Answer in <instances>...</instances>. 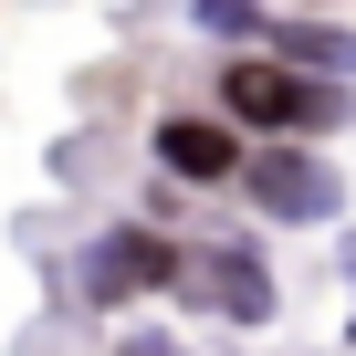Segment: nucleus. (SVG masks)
<instances>
[{
	"label": "nucleus",
	"mask_w": 356,
	"mask_h": 356,
	"mask_svg": "<svg viewBox=\"0 0 356 356\" xmlns=\"http://www.w3.org/2000/svg\"><path fill=\"white\" fill-rule=\"evenodd\" d=\"M262 53H283V63H304V74L356 84V32H346V22H273V42H262Z\"/></svg>",
	"instance_id": "nucleus-6"
},
{
	"label": "nucleus",
	"mask_w": 356,
	"mask_h": 356,
	"mask_svg": "<svg viewBox=\"0 0 356 356\" xmlns=\"http://www.w3.org/2000/svg\"><path fill=\"white\" fill-rule=\"evenodd\" d=\"M178 293H189L200 314H231V325H273V262L252 241H200V252H178Z\"/></svg>",
	"instance_id": "nucleus-4"
},
{
	"label": "nucleus",
	"mask_w": 356,
	"mask_h": 356,
	"mask_svg": "<svg viewBox=\"0 0 356 356\" xmlns=\"http://www.w3.org/2000/svg\"><path fill=\"white\" fill-rule=\"evenodd\" d=\"M115 356H189V346H178L168 325H136V335H115Z\"/></svg>",
	"instance_id": "nucleus-8"
},
{
	"label": "nucleus",
	"mask_w": 356,
	"mask_h": 356,
	"mask_svg": "<svg viewBox=\"0 0 356 356\" xmlns=\"http://www.w3.org/2000/svg\"><path fill=\"white\" fill-rule=\"evenodd\" d=\"M346 335H356V325H346Z\"/></svg>",
	"instance_id": "nucleus-9"
},
{
	"label": "nucleus",
	"mask_w": 356,
	"mask_h": 356,
	"mask_svg": "<svg viewBox=\"0 0 356 356\" xmlns=\"http://www.w3.org/2000/svg\"><path fill=\"white\" fill-rule=\"evenodd\" d=\"M231 189H241V200H252L262 220H283V231H314V220H346V178H335V157H314V147H293V136L252 147Z\"/></svg>",
	"instance_id": "nucleus-2"
},
{
	"label": "nucleus",
	"mask_w": 356,
	"mask_h": 356,
	"mask_svg": "<svg viewBox=\"0 0 356 356\" xmlns=\"http://www.w3.org/2000/svg\"><path fill=\"white\" fill-rule=\"evenodd\" d=\"M200 11V32H220V42H273V11L262 0H189Z\"/></svg>",
	"instance_id": "nucleus-7"
},
{
	"label": "nucleus",
	"mask_w": 356,
	"mask_h": 356,
	"mask_svg": "<svg viewBox=\"0 0 356 356\" xmlns=\"http://www.w3.org/2000/svg\"><path fill=\"white\" fill-rule=\"evenodd\" d=\"M168 283H178V241H157L136 220H115V231H95L74 252V293L84 304H136V293H168Z\"/></svg>",
	"instance_id": "nucleus-3"
},
{
	"label": "nucleus",
	"mask_w": 356,
	"mask_h": 356,
	"mask_svg": "<svg viewBox=\"0 0 356 356\" xmlns=\"http://www.w3.org/2000/svg\"><path fill=\"white\" fill-rule=\"evenodd\" d=\"M220 115H231L241 136H325V126L356 115V84L304 74V63H283V53H231V63H220Z\"/></svg>",
	"instance_id": "nucleus-1"
},
{
	"label": "nucleus",
	"mask_w": 356,
	"mask_h": 356,
	"mask_svg": "<svg viewBox=\"0 0 356 356\" xmlns=\"http://www.w3.org/2000/svg\"><path fill=\"white\" fill-rule=\"evenodd\" d=\"M147 157H157L168 178H189V189H231L252 147H241V126H231V115H157Z\"/></svg>",
	"instance_id": "nucleus-5"
}]
</instances>
